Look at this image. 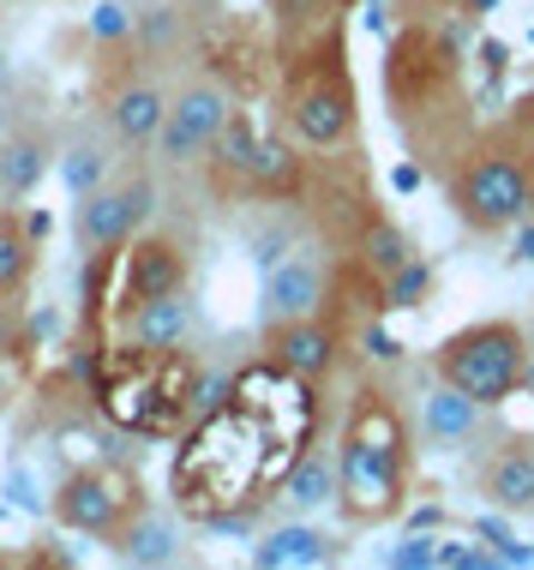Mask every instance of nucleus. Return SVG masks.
Instances as JSON below:
<instances>
[{
	"mask_svg": "<svg viewBox=\"0 0 534 570\" xmlns=\"http://www.w3.org/2000/svg\"><path fill=\"white\" fill-rule=\"evenodd\" d=\"M12 127H19V109H12V97H7V85H0V138H7Z\"/></svg>",
	"mask_w": 534,
	"mask_h": 570,
	"instance_id": "obj_31",
	"label": "nucleus"
},
{
	"mask_svg": "<svg viewBox=\"0 0 534 570\" xmlns=\"http://www.w3.org/2000/svg\"><path fill=\"white\" fill-rule=\"evenodd\" d=\"M456 7H463V12H468V19H481V12H493V7H498V0H456Z\"/></svg>",
	"mask_w": 534,
	"mask_h": 570,
	"instance_id": "obj_32",
	"label": "nucleus"
},
{
	"mask_svg": "<svg viewBox=\"0 0 534 570\" xmlns=\"http://www.w3.org/2000/svg\"><path fill=\"white\" fill-rule=\"evenodd\" d=\"M85 271L115 283V318H127L132 306H145V301L180 295V288L192 283V258L175 235H132L127 246H115V253L85 258Z\"/></svg>",
	"mask_w": 534,
	"mask_h": 570,
	"instance_id": "obj_8",
	"label": "nucleus"
},
{
	"mask_svg": "<svg viewBox=\"0 0 534 570\" xmlns=\"http://www.w3.org/2000/svg\"><path fill=\"white\" fill-rule=\"evenodd\" d=\"M145 504H150V499H145L139 474L115 469V462H85V469H72L67 481L55 487L49 517H55L67 534H90V541L109 547L115 534L145 511Z\"/></svg>",
	"mask_w": 534,
	"mask_h": 570,
	"instance_id": "obj_6",
	"label": "nucleus"
},
{
	"mask_svg": "<svg viewBox=\"0 0 534 570\" xmlns=\"http://www.w3.org/2000/svg\"><path fill=\"white\" fill-rule=\"evenodd\" d=\"M60 175H67L72 198H85L90 187H102V180L115 175V150L102 145V138H79V145L60 150Z\"/></svg>",
	"mask_w": 534,
	"mask_h": 570,
	"instance_id": "obj_23",
	"label": "nucleus"
},
{
	"mask_svg": "<svg viewBox=\"0 0 534 570\" xmlns=\"http://www.w3.org/2000/svg\"><path fill=\"white\" fill-rule=\"evenodd\" d=\"M378 79H385V109H390L396 138L408 145V157L445 180L451 163L463 157V145L481 127L475 97H468V67H463L456 24L403 19L385 42Z\"/></svg>",
	"mask_w": 534,
	"mask_h": 570,
	"instance_id": "obj_1",
	"label": "nucleus"
},
{
	"mask_svg": "<svg viewBox=\"0 0 534 570\" xmlns=\"http://www.w3.org/2000/svg\"><path fill=\"white\" fill-rule=\"evenodd\" d=\"M325 559H343V541H330L313 522H283V529H270L253 547V564H265V570L270 564H325Z\"/></svg>",
	"mask_w": 534,
	"mask_h": 570,
	"instance_id": "obj_21",
	"label": "nucleus"
},
{
	"mask_svg": "<svg viewBox=\"0 0 534 570\" xmlns=\"http://www.w3.org/2000/svg\"><path fill=\"white\" fill-rule=\"evenodd\" d=\"M235 85H222L217 72H192L169 90V115H162V132L150 145V157L162 168H187V163H205V150L217 145V132L228 127L235 115Z\"/></svg>",
	"mask_w": 534,
	"mask_h": 570,
	"instance_id": "obj_9",
	"label": "nucleus"
},
{
	"mask_svg": "<svg viewBox=\"0 0 534 570\" xmlns=\"http://www.w3.org/2000/svg\"><path fill=\"white\" fill-rule=\"evenodd\" d=\"M277 115L283 132L295 145H307L313 157H348L360 138V90L355 67H348V30L307 42V49L277 55Z\"/></svg>",
	"mask_w": 534,
	"mask_h": 570,
	"instance_id": "obj_4",
	"label": "nucleus"
},
{
	"mask_svg": "<svg viewBox=\"0 0 534 570\" xmlns=\"http://www.w3.org/2000/svg\"><path fill=\"white\" fill-rule=\"evenodd\" d=\"M12 79V60H7V49H0V85H7Z\"/></svg>",
	"mask_w": 534,
	"mask_h": 570,
	"instance_id": "obj_35",
	"label": "nucleus"
},
{
	"mask_svg": "<svg viewBox=\"0 0 534 570\" xmlns=\"http://www.w3.org/2000/svg\"><path fill=\"white\" fill-rule=\"evenodd\" d=\"M337 487H343L337 456L318 451V444H307V451L288 462V474L277 481V499H283L295 517H313V511H325V504H337Z\"/></svg>",
	"mask_w": 534,
	"mask_h": 570,
	"instance_id": "obj_18",
	"label": "nucleus"
},
{
	"mask_svg": "<svg viewBox=\"0 0 534 570\" xmlns=\"http://www.w3.org/2000/svg\"><path fill=\"white\" fill-rule=\"evenodd\" d=\"M528 331L516 318H481V325L451 331L433 348V379L456 384L463 396H475L481 409H505L511 396H523V366H528Z\"/></svg>",
	"mask_w": 534,
	"mask_h": 570,
	"instance_id": "obj_5",
	"label": "nucleus"
},
{
	"mask_svg": "<svg viewBox=\"0 0 534 570\" xmlns=\"http://www.w3.org/2000/svg\"><path fill=\"white\" fill-rule=\"evenodd\" d=\"M475 487L493 511L528 517L534 511V433H498L475 462Z\"/></svg>",
	"mask_w": 534,
	"mask_h": 570,
	"instance_id": "obj_13",
	"label": "nucleus"
},
{
	"mask_svg": "<svg viewBox=\"0 0 534 570\" xmlns=\"http://www.w3.org/2000/svg\"><path fill=\"white\" fill-rule=\"evenodd\" d=\"M55 157H60V145H55V132L49 127H12L7 138H0V193L19 205V198H30L49 180V168H55Z\"/></svg>",
	"mask_w": 534,
	"mask_h": 570,
	"instance_id": "obj_15",
	"label": "nucleus"
},
{
	"mask_svg": "<svg viewBox=\"0 0 534 570\" xmlns=\"http://www.w3.org/2000/svg\"><path fill=\"white\" fill-rule=\"evenodd\" d=\"M438 187L468 235H505L534 217V85L498 120L475 127Z\"/></svg>",
	"mask_w": 534,
	"mask_h": 570,
	"instance_id": "obj_3",
	"label": "nucleus"
},
{
	"mask_svg": "<svg viewBox=\"0 0 534 570\" xmlns=\"http://www.w3.org/2000/svg\"><path fill=\"white\" fill-rule=\"evenodd\" d=\"M415 426H408L403 403L390 396V384L366 379L355 384L343 409V433H337V517L348 529H373V522H396L408 511L415 492Z\"/></svg>",
	"mask_w": 534,
	"mask_h": 570,
	"instance_id": "obj_2",
	"label": "nucleus"
},
{
	"mask_svg": "<svg viewBox=\"0 0 534 570\" xmlns=\"http://www.w3.org/2000/svg\"><path fill=\"white\" fill-rule=\"evenodd\" d=\"M0 205H12V198H7V193H0Z\"/></svg>",
	"mask_w": 534,
	"mask_h": 570,
	"instance_id": "obj_36",
	"label": "nucleus"
},
{
	"mask_svg": "<svg viewBox=\"0 0 534 570\" xmlns=\"http://www.w3.org/2000/svg\"><path fill=\"white\" fill-rule=\"evenodd\" d=\"M0 373H7V366H0ZM7 409H12V384L0 379V414H7Z\"/></svg>",
	"mask_w": 534,
	"mask_h": 570,
	"instance_id": "obj_34",
	"label": "nucleus"
},
{
	"mask_svg": "<svg viewBox=\"0 0 534 570\" xmlns=\"http://www.w3.org/2000/svg\"><path fill=\"white\" fill-rule=\"evenodd\" d=\"M408 529H426V534H433V529H445V511H438V504H421V511L408 517Z\"/></svg>",
	"mask_w": 534,
	"mask_h": 570,
	"instance_id": "obj_29",
	"label": "nucleus"
},
{
	"mask_svg": "<svg viewBox=\"0 0 534 570\" xmlns=\"http://www.w3.org/2000/svg\"><path fill=\"white\" fill-rule=\"evenodd\" d=\"M348 336H355V325H348L337 306H325V313H313V318L270 325V331H265V361L277 366V373L300 379V384H325V379L343 366Z\"/></svg>",
	"mask_w": 534,
	"mask_h": 570,
	"instance_id": "obj_12",
	"label": "nucleus"
},
{
	"mask_svg": "<svg viewBox=\"0 0 534 570\" xmlns=\"http://www.w3.org/2000/svg\"><path fill=\"white\" fill-rule=\"evenodd\" d=\"M192 325H198V313H192L187 288H180V295H162V301H145V306H132V313L120 318V331H127V348H150V354L187 348Z\"/></svg>",
	"mask_w": 534,
	"mask_h": 570,
	"instance_id": "obj_17",
	"label": "nucleus"
},
{
	"mask_svg": "<svg viewBox=\"0 0 534 570\" xmlns=\"http://www.w3.org/2000/svg\"><path fill=\"white\" fill-rule=\"evenodd\" d=\"M523 396H534V348H528V366H523Z\"/></svg>",
	"mask_w": 534,
	"mask_h": 570,
	"instance_id": "obj_33",
	"label": "nucleus"
},
{
	"mask_svg": "<svg viewBox=\"0 0 534 570\" xmlns=\"http://www.w3.org/2000/svg\"><path fill=\"white\" fill-rule=\"evenodd\" d=\"M109 552H115V559H127V564H169V559H180V541H175L169 517L145 504V511L109 541Z\"/></svg>",
	"mask_w": 534,
	"mask_h": 570,
	"instance_id": "obj_22",
	"label": "nucleus"
},
{
	"mask_svg": "<svg viewBox=\"0 0 534 570\" xmlns=\"http://www.w3.org/2000/svg\"><path fill=\"white\" fill-rule=\"evenodd\" d=\"M37 223L19 217V205H0V301H19L37 276Z\"/></svg>",
	"mask_w": 534,
	"mask_h": 570,
	"instance_id": "obj_19",
	"label": "nucleus"
},
{
	"mask_svg": "<svg viewBox=\"0 0 534 570\" xmlns=\"http://www.w3.org/2000/svg\"><path fill=\"white\" fill-rule=\"evenodd\" d=\"M493 552H498V564H534V547H516V541L493 547Z\"/></svg>",
	"mask_w": 534,
	"mask_h": 570,
	"instance_id": "obj_30",
	"label": "nucleus"
},
{
	"mask_svg": "<svg viewBox=\"0 0 534 570\" xmlns=\"http://www.w3.org/2000/svg\"><path fill=\"white\" fill-rule=\"evenodd\" d=\"M330 301H337V258H330V240L313 235L258 276V331L288 325V318H313Z\"/></svg>",
	"mask_w": 534,
	"mask_h": 570,
	"instance_id": "obj_10",
	"label": "nucleus"
},
{
	"mask_svg": "<svg viewBox=\"0 0 534 570\" xmlns=\"http://www.w3.org/2000/svg\"><path fill=\"white\" fill-rule=\"evenodd\" d=\"M493 409H481L475 396H463L456 384L445 379H433V391H426V403H421V444L426 451H468V444L481 439V421Z\"/></svg>",
	"mask_w": 534,
	"mask_h": 570,
	"instance_id": "obj_14",
	"label": "nucleus"
},
{
	"mask_svg": "<svg viewBox=\"0 0 534 570\" xmlns=\"http://www.w3.org/2000/svg\"><path fill=\"white\" fill-rule=\"evenodd\" d=\"M97 109H102V127L120 150H150L162 132V115H169V85L157 79L150 67H139V55H127L120 67L102 72L97 85Z\"/></svg>",
	"mask_w": 534,
	"mask_h": 570,
	"instance_id": "obj_11",
	"label": "nucleus"
},
{
	"mask_svg": "<svg viewBox=\"0 0 534 570\" xmlns=\"http://www.w3.org/2000/svg\"><path fill=\"white\" fill-rule=\"evenodd\" d=\"M348 258H355L366 276H378V283H385L390 271H403L408 258H415V240H408V228H403V223H390L385 210H373V217L360 223L355 246H348Z\"/></svg>",
	"mask_w": 534,
	"mask_h": 570,
	"instance_id": "obj_20",
	"label": "nucleus"
},
{
	"mask_svg": "<svg viewBox=\"0 0 534 570\" xmlns=\"http://www.w3.org/2000/svg\"><path fill=\"white\" fill-rule=\"evenodd\" d=\"M30 313L19 301H0V366H19V361H30Z\"/></svg>",
	"mask_w": 534,
	"mask_h": 570,
	"instance_id": "obj_25",
	"label": "nucleus"
},
{
	"mask_svg": "<svg viewBox=\"0 0 534 570\" xmlns=\"http://www.w3.org/2000/svg\"><path fill=\"white\" fill-rule=\"evenodd\" d=\"M511 265H534V217L516 223V240H511Z\"/></svg>",
	"mask_w": 534,
	"mask_h": 570,
	"instance_id": "obj_27",
	"label": "nucleus"
},
{
	"mask_svg": "<svg viewBox=\"0 0 534 570\" xmlns=\"http://www.w3.org/2000/svg\"><path fill=\"white\" fill-rule=\"evenodd\" d=\"M426 295H433V265L415 253L403 271H390L385 283H378V313H415Z\"/></svg>",
	"mask_w": 534,
	"mask_h": 570,
	"instance_id": "obj_24",
	"label": "nucleus"
},
{
	"mask_svg": "<svg viewBox=\"0 0 534 570\" xmlns=\"http://www.w3.org/2000/svg\"><path fill=\"white\" fill-rule=\"evenodd\" d=\"M385 564H396V570H438V541H426V529H408V541L390 547Z\"/></svg>",
	"mask_w": 534,
	"mask_h": 570,
	"instance_id": "obj_26",
	"label": "nucleus"
},
{
	"mask_svg": "<svg viewBox=\"0 0 534 570\" xmlns=\"http://www.w3.org/2000/svg\"><path fill=\"white\" fill-rule=\"evenodd\" d=\"M157 217V175L145 163L115 168L102 187H90L79 205H72V240H79L85 258L115 253L132 235H145V223Z\"/></svg>",
	"mask_w": 534,
	"mask_h": 570,
	"instance_id": "obj_7",
	"label": "nucleus"
},
{
	"mask_svg": "<svg viewBox=\"0 0 534 570\" xmlns=\"http://www.w3.org/2000/svg\"><path fill=\"white\" fill-rule=\"evenodd\" d=\"M396 7H403V19H445L456 0H396Z\"/></svg>",
	"mask_w": 534,
	"mask_h": 570,
	"instance_id": "obj_28",
	"label": "nucleus"
},
{
	"mask_svg": "<svg viewBox=\"0 0 534 570\" xmlns=\"http://www.w3.org/2000/svg\"><path fill=\"white\" fill-rule=\"evenodd\" d=\"M258 145L265 138L253 132V115L235 109L228 127L217 132V145L205 150V168H210V187L222 198H253V163H258Z\"/></svg>",
	"mask_w": 534,
	"mask_h": 570,
	"instance_id": "obj_16",
	"label": "nucleus"
}]
</instances>
